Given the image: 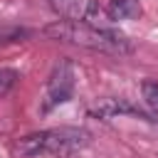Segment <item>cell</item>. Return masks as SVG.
<instances>
[{
    "label": "cell",
    "instance_id": "cell-5",
    "mask_svg": "<svg viewBox=\"0 0 158 158\" xmlns=\"http://www.w3.org/2000/svg\"><path fill=\"white\" fill-rule=\"evenodd\" d=\"M106 15L109 20H138L143 15V5L141 0H109L106 2Z\"/></svg>",
    "mask_w": 158,
    "mask_h": 158
},
{
    "label": "cell",
    "instance_id": "cell-3",
    "mask_svg": "<svg viewBox=\"0 0 158 158\" xmlns=\"http://www.w3.org/2000/svg\"><path fill=\"white\" fill-rule=\"evenodd\" d=\"M72 94H74V67H72V62L64 59V62H59L52 69V74L47 79V89H44V99H42V111L47 114L54 106L69 101Z\"/></svg>",
    "mask_w": 158,
    "mask_h": 158
},
{
    "label": "cell",
    "instance_id": "cell-1",
    "mask_svg": "<svg viewBox=\"0 0 158 158\" xmlns=\"http://www.w3.org/2000/svg\"><path fill=\"white\" fill-rule=\"evenodd\" d=\"M42 35H47L57 42H67V44H77V47L106 52V54H131L133 52V44L123 32L101 27L99 22H89V20H54L42 30Z\"/></svg>",
    "mask_w": 158,
    "mask_h": 158
},
{
    "label": "cell",
    "instance_id": "cell-6",
    "mask_svg": "<svg viewBox=\"0 0 158 158\" xmlns=\"http://www.w3.org/2000/svg\"><path fill=\"white\" fill-rule=\"evenodd\" d=\"M141 96H143V101H146V106L158 116V81H153V79H146L143 84H141Z\"/></svg>",
    "mask_w": 158,
    "mask_h": 158
},
{
    "label": "cell",
    "instance_id": "cell-7",
    "mask_svg": "<svg viewBox=\"0 0 158 158\" xmlns=\"http://www.w3.org/2000/svg\"><path fill=\"white\" fill-rule=\"evenodd\" d=\"M17 79H20V74L15 69H0V96H5L17 84Z\"/></svg>",
    "mask_w": 158,
    "mask_h": 158
},
{
    "label": "cell",
    "instance_id": "cell-2",
    "mask_svg": "<svg viewBox=\"0 0 158 158\" xmlns=\"http://www.w3.org/2000/svg\"><path fill=\"white\" fill-rule=\"evenodd\" d=\"M91 141L89 131L77 128V126H59V128H47V131H37V133H27L20 141H15V153L25 156V158H35V156H69L77 153L81 148H86Z\"/></svg>",
    "mask_w": 158,
    "mask_h": 158
},
{
    "label": "cell",
    "instance_id": "cell-4",
    "mask_svg": "<svg viewBox=\"0 0 158 158\" xmlns=\"http://www.w3.org/2000/svg\"><path fill=\"white\" fill-rule=\"evenodd\" d=\"M47 5L62 20H89V22H94V17L99 12L96 0H47Z\"/></svg>",
    "mask_w": 158,
    "mask_h": 158
}]
</instances>
